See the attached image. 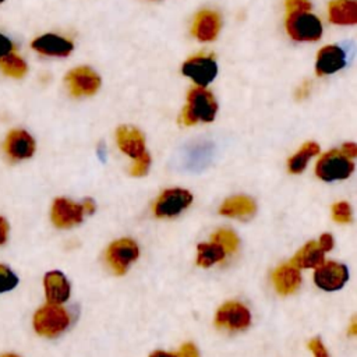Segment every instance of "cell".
<instances>
[{
	"instance_id": "obj_1",
	"label": "cell",
	"mask_w": 357,
	"mask_h": 357,
	"mask_svg": "<svg viewBox=\"0 0 357 357\" xmlns=\"http://www.w3.org/2000/svg\"><path fill=\"white\" fill-rule=\"evenodd\" d=\"M218 103L212 92L204 86L192 88L187 95V105L181 113V121L185 126H192L197 121L209 123L215 119Z\"/></svg>"
},
{
	"instance_id": "obj_2",
	"label": "cell",
	"mask_w": 357,
	"mask_h": 357,
	"mask_svg": "<svg viewBox=\"0 0 357 357\" xmlns=\"http://www.w3.org/2000/svg\"><path fill=\"white\" fill-rule=\"evenodd\" d=\"M68 324L70 315L59 304L49 303L39 308L33 317V328L36 333L46 337H54L60 335L64 329H67Z\"/></svg>"
},
{
	"instance_id": "obj_3",
	"label": "cell",
	"mask_w": 357,
	"mask_h": 357,
	"mask_svg": "<svg viewBox=\"0 0 357 357\" xmlns=\"http://www.w3.org/2000/svg\"><path fill=\"white\" fill-rule=\"evenodd\" d=\"M286 31L290 38L298 42H314L322 35V24L310 11L287 13Z\"/></svg>"
},
{
	"instance_id": "obj_4",
	"label": "cell",
	"mask_w": 357,
	"mask_h": 357,
	"mask_svg": "<svg viewBox=\"0 0 357 357\" xmlns=\"http://www.w3.org/2000/svg\"><path fill=\"white\" fill-rule=\"evenodd\" d=\"M354 170V165L342 151L333 149L326 152L317 163L315 173L325 181L347 178Z\"/></svg>"
},
{
	"instance_id": "obj_5",
	"label": "cell",
	"mask_w": 357,
	"mask_h": 357,
	"mask_svg": "<svg viewBox=\"0 0 357 357\" xmlns=\"http://www.w3.org/2000/svg\"><path fill=\"white\" fill-rule=\"evenodd\" d=\"M185 77L191 78L198 86H206L218 74V66L212 56L197 54L190 57L181 67Z\"/></svg>"
},
{
	"instance_id": "obj_6",
	"label": "cell",
	"mask_w": 357,
	"mask_h": 357,
	"mask_svg": "<svg viewBox=\"0 0 357 357\" xmlns=\"http://www.w3.org/2000/svg\"><path fill=\"white\" fill-rule=\"evenodd\" d=\"M68 91L74 96L93 95L100 86V77L89 67H77L66 75Z\"/></svg>"
},
{
	"instance_id": "obj_7",
	"label": "cell",
	"mask_w": 357,
	"mask_h": 357,
	"mask_svg": "<svg viewBox=\"0 0 357 357\" xmlns=\"http://www.w3.org/2000/svg\"><path fill=\"white\" fill-rule=\"evenodd\" d=\"M192 201V195L190 191L183 188H170L160 194L158 201L155 202L153 212L156 216H176L181 211H184Z\"/></svg>"
},
{
	"instance_id": "obj_8",
	"label": "cell",
	"mask_w": 357,
	"mask_h": 357,
	"mask_svg": "<svg viewBox=\"0 0 357 357\" xmlns=\"http://www.w3.org/2000/svg\"><path fill=\"white\" fill-rule=\"evenodd\" d=\"M138 245L131 238H121L110 244L106 252V259L112 269L121 275L127 271L128 265L138 258Z\"/></svg>"
},
{
	"instance_id": "obj_9",
	"label": "cell",
	"mask_w": 357,
	"mask_h": 357,
	"mask_svg": "<svg viewBox=\"0 0 357 357\" xmlns=\"http://www.w3.org/2000/svg\"><path fill=\"white\" fill-rule=\"evenodd\" d=\"M347 278H349L347 268L333 261H326V262L324 261L319 266H317V271L314 273L315 284L326 291L342 289Z\"/></svg>"
},
{
	"instance_id": "obj_10",
	"label": "cell",
	"mask_w": 357,
	"mask_h": 357,
	"mask_svg": "<svg viewBox=\"0 0 357 357\" xmlns=\"http://www.w3.org/2000/svg\"><path fill=\"white\" fill-rule=\"evenodd\" d=\"M216 325L229 329H245L251 322L250 311L240 303H226L216 312Z\"/></svg>"
},
{
	"instance_id": "obj_11",
	"label": "cell",
	"mask_w": 357,
	"mask_h": 357,
	"mask_svg": "<svg viewBox=\"0 0 357 357\" xmlns=\"http://www.w3.org/2000/svg\"><path fill=\"white\" fill-rule=\"evenodd\" d=\"M84 208L66 198H57L52 206V220L57 227H71L82 220Z\"/></svg>"
},
{
	"instance_id": "obj_12",
	"label": "cell",
	"mask_w": 357,
	"mask_h": 357,
	"mask_svg": "<svg viewBox=\"0 0 357 357\" xmlns=\"http://www.w3.org/2000/svg\"><path fill=\"white\" fill-rule=\"evenodd\" d=\"M222 26L220 15L213 10H202L199 11L192 22V35L201 42L213 40Z\"/></svg>"
},
{
	"instance_id": "obj_13",
	"label": "cell",
	"mask_w": 357,
	"mask_h": 357,
	"mask_svg": "<svg viewBox=\"0 0 357 357\" xmlns=\"http://www.w3.org/2000/svg\"><path fill=\"white\" fill-rule=\"evenodd\" d=\"M4 151L14 160L28 159L35 152V141L26 131L13 130L4 141Z\"/></svg>"
},
{
	"instance_id": "obj_14",
	"label": "cell",
	"mask_w": 357,
	"mask_h": 357,
	"mask_svg": "<svg viewBox=\"0 0 357 357\" xmlns=\"http://www.w3.org/2000/svg\"><path fill=\"white\" fill-rule=\"evenodd\" d=\"M32 49L45 56L66 57L73 52L74 45L67 38L59 36L56 33H45L32 42Z\"/></svg>"
},
{
	"instance_id": "obj_15",
	"label": "cell",
	"mask_w": 357,
	"mask_h": 357,
	"mask_svg": "<svg viewBox=\"0 0 357 357\" xmlns=\"http://www.w3.org/2000/svg\"><path fill=\"white\" fill-rule=\"evenodd\" d=\"M346 64L344 52L335 45L322 47L318 52L315 61V71L318 75H328L339 71Z\"/></svg>"
},
{
	"instance_id": "obj_16",
	"label": "cell",
	"mask_w": 357,
	"mask_h": 357,
	"mask_svg": "<svg viewBox=\"0 0 357 357\" xmlns=\"http://www.w3.org/2000/svg\"><path fill=\"white\" fill-rule=\"evenodd\" d=\"M116 138H117L119 148L132 159H137L146 152L144 135L141 134L139 130L134 127H128V126L119 127L116 132Z\"/></svg>"
},
{
	"instance_id": "obj_17",
	"label": "cell",
	"mask_w": 357,
	"mask_h": 357,
	"mask_svg": "<svg viewBox=\"0 0 357 357\" xmlns=\"http://www.w3.org/2000/svg\"><path fill=\"white\" fill-rule=\"evenodd\" d=\"M46 298L52 304H61L67 301L70 296V284L66 276L59 271H52L45 275L43 279Z\"/></svg>"
},
{
	"instance_id": "obj_18",
	"label": "cell",
	"mask_w": 357,
	"mask_h": 357,
	"mask_svg": "<svg viewBox=\"0 0 357 357\" xmlns=\"http://www.w3.org/2000/svg\"><path fill=\"white\" fill-rule=\"evenodd\" d=\"M272 279H273V284H275L276 290L280 294H290V293L296 291L301 283L300 271L291 262L279 266L273 272Z\"/></svg>"
},
{
	"instance_id": "obj_19",
	"label": "cell",
	"mask_w": 357,
	"mask_h": 357,
	"mask_svg": "<svg viewBox=\"0 0 357 357\" xmlns=\"http://www.w3.org/2000/svg\"><path fill=\"white\" fill-rule=\"evenodd\" d=\"M328 15L333 24L354 25L357 22V3L354 0H332Z\"/></svg>"
},
{
	"instance_id": "obj_20",
	"label": "cell",
	"mask_w": 357,
	"mask_h": 357,
	"mask_svg": "<svg viewBox=\"0 0 357 357\" xmlns=\"http://www.w3.org/2000/svg\"><path fill=\"white\" fill-rule=\"evenodd\" d=\"M257 205L255 202L245 195H237V197H231L227 198L219 212L225 216H233V218H250L255 213Z\"/></svg>"
},
{
	"instance_id": "obj_21",
	"label": "cell",
	"mask_w": 357,
	"mask_h": 357,
	"mask_svg": "<svg viewBox=\"0 0 357 357\" xmlns=\"http://www.w3.org/2000/svg\"><path fill=\"white\" fill-rule=\"evenodd\" d=\"M324 250L319 247L318 243L310 241L307 243L290 261L294 266L300 268H317L319 266L324 259Z\"/></svg>"
},
{
	"instance_id": "obj_22",
	"label": "cell",
	"mask_w": 357,
	"mask_h": 357,
	"mask_svg": "<svg viewBox=\"0 0 357 357\" xmlns=\"http://www.w3.org/2000/svg\"><path fill=\"white\" fill-rule=\"evenodd\" d=\"M318 152H319L318 144H315V142L304 144L300 148V151L289 159V170L291 173H301L305 169L310 158L315 156Z\"/></svg>"
},
{
	"instance_id": "obj_23",
	"label": "cell",
	"mask_w": 357,
	"mask_h": 357,
	"mask_svg": "<svg viewBox=\"0 0 357 357\" xmlns=\"http://www.w3.org/2000/svg\"><path fill=\"white\" fill-rule=\"evenodd\" d=\"M0 68L6 75L13 78H22L28 71L25 60L13 52L0 60Z\"/></svg>"
},
{
	"instance_id": "obj_24",
	"label": "cell",
	"mask_w": 357,
	"mask_h": 357,
	"mask_svg": "<svg viewBox=\"0 0 357 357\" xmlns=\"http://www.w3.org/2000/svg\"><path fill=\"white\" fill-rule=\"evenodd\" d=\"M225 251L223 248L216 244V243H211V244H199L198 245V257H197V262L199 266H211L212 264L222 261L225 258Z\"/></svg>"
},
{
	"instance_id": "obj_25",
	"label": "cell",
	"mask_w": 357,
	"mask_h": 357,
	"mask_svg": "<svg viewBox=\"0 0 357 357\" xmlns=\"http://www.w3.org/2000/svg\"><path fill=\"white\" fill-rule=\"evenodd\" d=\"M212 240H213V243L219 244L223 248L225 254H231L238 247L237 236L231 230H227V229H222V230L216 231L212 236Z\"/></svg>"
},
{
	"instance_id": "obj_26",
	"label": "cell",
	"mask_w": 357,
	"mask_h": 357,
	"mask_svg": "<svg viewBox=\"0 0 357 357\" xmlns=\"http://www.w3.org/2000/svg\"><path fill=\"white\" fill-rule=\"evenodd\" d=\"M18 283V278L6 265L0 264V293L14 289Z\"/></svg>"
},
{
	"instance_id": "obj_27",
	"label": "cell",
	"mask_w": 357,
	"mask_h": 357,
	"mask_svg": "<svg viewBox=\"0 0 357 357\" xmlns=\"http://www.w3.org/2000/svg\"><path fill=\"white\" fill-rule=\"evenodd\" d=\"M333 219L339 223H347L351 220V209L347 202H337L332 208Z\"/></svg>"
},
{
	"instance_id": "obj_28",
	"label": "cell",
	"mask_w": 357,
	"mask_h": 357,
	"mask_svg": "<svg viewBox=\"0 0 357 357\" xmlns=\"http://www.w3.org/2000/svg\"><path fill=\"white\" fill-rule=\"evenodd\" d=\"M135 162L132 163V166H131V174L132 176H144L146 172H148V169H149V165H151V156L145 152V153H142L139 158H137V159H134Z\"/></svg>"
},
{
	"instance_id": "obj_29",
	"label": "cell",
	"mask_w": 357,
	"mask_h": 357,
	"mask_svg": "<svg viewBox=\"0 0 357 357\" xmlns=\"http://www.w3.org/2000/svg\"><path fill=\"white\" fill-rule=\"evenodd\" d=\"M287 13H294V11H310L311 10V3L310 0H284Z\"/></svg>"
},
{
	"instance_id": "obj_30",
	"label": "cell",
	"mask_w": 357,
	"mask_h": 357,
	"mask_svg": "<svg viewBox=\"0 0 357 357\" xmlns=\"http://www.w3.org/2000/svg\"><path fill=\"white\" fill-rule=\"evenodd\" d=\"M308 347H310V350L314 353L315 357H329V356H328V351H326V349H325V346L322 344V342H321L318 337L310 340Z\"/></svg>"
},
{
	"instance_id": "obj_31",
	"label": "cell",
	"mask_w": 357,
	"mask_h": 357,
	"mask_svg": "<svg viewBox=\"0 0 357 357\" xmlns=\"http://www.w3.org/2000/svg\"><path fill=\"white\" fill-rule=\"evenodd\" d=\"M13 52V43L8 38L0 33V60Z\"/></svg>"
},
{
	"instance_id": "obj_32",
	"label": "cell",
	"mask_w": 357,
	"mask_h": 357,
	"mask_svg": "<svg viewBox=\"0 0 357 357\" xmlns=\"http://www.w3.org/2000/svg\"><path fill=\"white\" fill-rule=\"evenodd\" d=\"M178 357H198V350L194 344L185 343L178 351Z\"/></svg>"
},
{
	"instance_id": "obj_33",
	"label": "cell",
	"mask_w": 357,
	"mask_h": 357,
	"mask_svg": "<svg viewBox=\"0 0 357 357\" xmlns=\"http://www.w3.org/2000/svg\"><path fill=\"white\" fill-rule=\"evenodd\" d=\"M311 92V84L308 81H304L301 82V85L296 89V99L301 100V99H305Z\"/></svg>"
},
{
	"instance_id": "obj_34",
	"label": "cell",
	"mask_w": 357,
	"mask_h": 357,
	"mask_svg": "<svg viewBox=\"0 0 357 357\" xmlns=\"http://www.w3.org/2000/svg\"><path fill=\"white\" fill-rule=\"evenodd\" d=\"M318 244H319V247L324 250V252H326V251L332 250V247H333V238H332V236H331L329 233H325V234H322V236L319 237Z\"/></svg>"
},
{
	"instance_id": "obj_35",
	"label": "cell",
	"mask_w": 357,
	"mask_h": 357,
	"mask_svg": "<svg viewBox=\"0 0 357 357\" xmlns=\"http://www.w3.org/2000/svg\"><path fill=\"white\" fill-rule=\"evenodd\" d=\"M342 152H343L347 158L353 159V158L357 156V146H356V144H353V142H347V144H344V145L342 146Z\"/></svg>"
},
{
	"instance_id": "obj_36",
	"label": "cell",
	"mask_w": 357,
	"mask_h": 357,
	"mask_svg": "<svg viewBox=\"0 0 357 357\" xmlns=\"http://www.w3.org/2000/svg\"><path fill=\"white\" fill-rule=\"evenodd\" d=\"M7 233H8V223L6 222L4 218L0 216V245L6 243Z\"/></svg>"
},
{
	"instance_id": "obj_37",
	"label": "cell",
	"mask_w": 357,
	"mask_h": 357,
	"mask_svg": "<svg viewBox=\"0 0 357 357\" xmlns=\"http://www.w3.org/2000/svg\"><path fill=\"white\" fill-rule=\"evenodd\" d=\"M82 208H84V212L92 213L95 211V204H93L92 199H85L84 204H82Z\"/></svg>"
},
{
	"instance_id": "obj_38",
	"label": "cell",
	"mask_w": 357,
	"mask_h": 357,
	"mask_svg": "<svg viewBox=\"0 0 357 357\" xmlns=\"http://www.w3.org/2000/svg\"><path fill=\"white\" fill-rule=\"evenodd\" d=\"M149 357H178V354H172V353H166V351H155L152 353Z\"/></svg>"
},
{
	"instance_id": "obj_39",
	"label": "cell",
	"mask_w": 357,
	"mask_h": 357,
	"mask_svg": "<svg viewBox=\"0 0 357 357\" xmlns=\"http://www.w3.org/2000/svg\"><path fill=\"white\" fill-rule=\"evenodd\" d=\"M350 333H351V335H356V333H357V324H356L354 319H353L351 326H350Z\"/></svg>"
},
{
	"instance_id": "obj_40",
	"label": "cell",
	"mask_w": 357,
	"mask_h": 357,
	"mask_svg": "<svg viewBox=\"0 0 357 357\" xmlns=\"http://www.w3.org/2000/svg\"><path fill=\"white\" fill-rule=\"evenodd\" d=\"M0 357H20V356H17V354H3Z\"/></svg>"
},
{
	"instance_id": "obj_41",
	"label": "cell",
	"mask_w": 357,
	"mask_h": 357,
	"mask_svg": "<svg viewBox=\"0 0 357 357\" xmlns=\"http://www.w3.org/2000/svg\"><path fill=\"white\" fill-rule=\"evenodd\" d=\"M3 1H4V0H0V3H3Z\"/></svg>"
}]
</instances>
